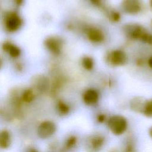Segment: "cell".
Wrapping results in <instances>:
<instances>
[{
	"label": "cell",
	"instance_id": "obj_23",
	"mask_svg": "<svg viewBox=\"0 0 152 152\" xmlns=\"http://www.w3.org/2000/svg\"><path fill=\"white\" fill-rule=\"evenodd\" d=\"M148 65L150 66V68L152 69V56H150L148 59Z\"/></svg>",
	"mask_w": 152,
	"mask_h": 152
},
{
	"label": "cell",
	"instance_id": "obj_4",
	"mask_svg": "<svg viewBox=\"0 0 152 152\" xmlns=\"http://www.w3.org/2000/svg\"><path fill=\"white\" fill-rule=\"evenodd\" d=\"M87 39L93 43H101L105 39L103 30L95 26H87L84 28Z\"/></svg>",
	"mask_w": 152,
	"mask_h": 152
},
{
	"label": "cell",
	"instance_id": "obj_24",
	"mask_svg": "<svg viewBox=\"0 0 152 152\" xmlns=\"http://www.w3.org/2000/svg\"><path fill=\"white\" fill-rule=\"evenodd\" d=\"M148 133H149V135L150 137H151V138L152 139V126L149 129V131H148Z\"/></svg>",
	"mask_w": 152,
	"mask_h": 152
},
{
	"label": "cell",
	"instance_id": "obj_12",
	"mask_svg": "<svg viewBox=\"0 0 152 152\" xmlns=\"http://www.w3.org/2000/svg\"><path fill=\"white\" fill-rule=\"evenodd\" d=\"M49 81L44 76L37 77L35 82V87L37 90L42 93H45L49 88Z\"/></svg>",
	"mask_w": 152,
	"mask_h": 152
},
{
	"label": "cell",
	"instance_id": "obj_26",
	"mask_svg": "<svg viewBox=\"0 0 152 152\" xmlns=\"http://www.w3.org/2000/svg\"><path fill=\"white\" fill-rule=\"evenodd\" d=\"M30 152H37V151L35 150H31Z\"/></svg>",
	"mask_w": 152,
	"mask_h": 152
},
{
	"label": "cell",
	"instance_id": "obj_22",
	"mask_svg": "<svg viewBox=\"0 0 152 152\" xmlns=\"http://www.w3.org/2000/svg\"><path fill=\"white\" fill-rule=\"evenodd\" d=\"M106 120V116L103 113H100L97 116V121L99 123H103Z\"/></svg>",
	"mask_w": 152,
	"mask_h": 152
},
{
	"label": "cell",
	"instance_id": "obj_14",
	"mask_svg": "<svg viewBox=\"0 0 152 152\" xmlns=\"http://www.w3.org/2000/svg\"><path fill=\"white\" fill-rule=\"evenodd\" d=\"M56 108L58 112L62 116L66 115L69 113L70 111L69 106L62 100H59L57 103Z\"/></svg>",
	"mask_w": 152,
	"mask_h": 152
},
{
	"label": "cell",
	"instance_id": "obj_9",
	"mask_svg": "<svg viewBox=\"0 0 152 152\" xmlns=\"http://www.w3.org/2000/svg\"><path fill=\"white\" fill-rule=\"evenodd\" d=\"M21 24L20 18L15 14H11L6 19L5 25L7 29L10 31L17 30Z\"/></svg>",
	"mask_w": 152,
	"mask_h": 152
},
{
	"label": "cell",
	"instance_id": "obj_27",
	"mask_svg": "<svg viewBox=\"0 0 152 152\" xmlns=\"http://www.w3.org/2000/svg\"><path fill=\"white\" fill-rule=\"evenodd\" d=\"M151 26H152V20H151Z\"/></svg>",
	"mask_w": 152,
	"mask_h": 152
},
{
	"label": "cell",
	"instance_id": "obj_21",
	"mask_svg": "<svg viewBox=\"0 0 152 152\" xmlns=\"http://www.w3.org/2000/svg\"><path fill=\"white\" fill-rule=\"evenodd\" d=\"M90 3L98 8H102L103 7V0H89Z\"/></svg>",
	"mask_w": 152,
	"mask_h": 152
},
{
	"label": "cell",
	"instance_id": "obj_17",
	"mask_svg": "<svg viewBox=\"0 0 152 152\" xmlns=\"http://www.w3.org/2000/svg\"><path fill=\"white\" fill-rule=\"evenodd\" d=\"M141 112L145 116L152 118V99L145 102Z\"/></svg>",
	"mask_w": 152,
	"mask_h": 152
},
{
	"label": "cell",
	"instance_id": "obj_10",
	"mask_svg": "<svg viewBox=\"0 0 152 152\" xmlns=\"http://www.w3.org/2000/svg\"><path fill=\"white\" fill-rule=\"evenodd\" d=\"M104 137L100 134H94L88 140L89 147L93 151H98L104 144Z\"/></svg>",
	"mask_w": 152,
	"mask_h": 152
},
{
	"label": "cell",
	"instance_id": "obj_28",
	"mask_svg": "<svg viewBox=\"0 0 152 152\" xmlns=\"http://www.w3.org/2000/svg\"><path fill=\"white\" fill-rule=\"evenodd\" d=\"M1 60H0V66H1Z\"/></svg>",
	"mask_w": 152,
	"mask_h": 152
},
{
	"label": "cell",
	"instance_id": "obj_15",
	"mask_svg": "<svg viewBox=\"0 0 152 152\" xmlns=\"http://www.w3.org/2000/svg\"><path fill=\"white\" fill-rule=\"evenodd\" d=\"M4 49L7 51L9 54L13 56L16 57L20 55V49L16 46L10 43H6L4 45Z\"/></svg>",
	"mask_w": 152,
	"mask_h": 152
},
{
	"label": "cell",
	"instance_id": "obj_6",
	"mask_svg": "<svg viewBox=\"0 0 152 152\" xmlns=\"http://www.w3.org/2000/svg\"><path fill=\"white\" fill-rule=\"evenodd\" d=\"M123 11L131 15H135L141 12L142 8L141 0H123L121 3Z\"/></svg>",
	"mask_w": 152,
	"mask_h": 152
},
{
	"label": "cell",
	"instance_id": "obj_3",
	"mask_svg": "<svg viewBox=\"0 0 152 152\" xmlns=\"http://www.w3.org/2000/svg\"><path fill=\"white\" fill-rule=\"evenodd\" d=\"M106 63L112 66L125 65L128 61L126 53L122 50L115 49L108 52L105 56Z\"/></svg>",
	"mask_w": 152,
	"mask_h": 152
},
{
	"label": "cell",
	"instance_id": "obj_19",
	"mask_svg": "<svg viewBox=\"0 0 152 152\" xmlns=\"http://www.w3.org/2000/svg\"><path fill=\"white\" fill-rule=\"evenodd\" d=\"M77 142V138L74 135H71L65 141V150H69L73 148Z\"/></svg>",
	"mask_w": 152,
	"mask_h": 152
},
{
	"label": "cell",
	"instance_id": "obj_20",
	"mask_svg": "<svg viewBox=\"0 0 152 152\" xmlns=\"http://www.w3.org/2000/svg\"><path fill=\"white\" fill-rule=\"evenodd\" d=\"M34 97V95L33 91L28 89L25 90L23 92L21 96V99L23 100V102L29 103L33 100Z\"/></svg>",
	"mask_w": 152,
	"mask_h": 152
},
{
	"label": "cell",
	"instance_id": "obj_7",
	"mask_svg": "<svg viewBox=\"0 0 152 152\" xmlns=\"http://www.w3.org/2000/svg\"><path fill=\"white\" fill-rule=\"evenodd\" d=\"M47 49L54 55H59L62 51L64 42L58 36H52L47 39L45 42Z\"/></svg>",
	"mask_w": 152,
	"mask_h": 152
},
{
	"label": "cell",
	"instance_id": "obj_18",
	"mask_svg": "<svg viewBox=\"0 0 152 152\" xmlns=\"http://www.w3.org/2000/svg\"><path fill=\"white\" fill-rule=\"evenodd\" d=\"M107 17L109 21L112 23H117L121 19V14L119 12L115 10H112L108 11Z\"/></svg>",
	"mask_w": 152,
	"mask_h": 152
},
{
	"label": "cell",
	"instance_id": "obj_25",
	"mask_svg": "<svg viewBox=\"0 0 152 152\" xmlns=\"http://www.w3.org/2000/svg\"><path fill=\"white\" fill-rule=\"evenodd\" d=\"M149 4H150V7H151V8H152V0H150V1H149Z\"/></svg>",
	"mask_w": 152,
	"mask_h": 152
},
{
	"label": "cell",
	"instance_id": "obj_2",
	"mask_svg": "<svg viewBox=\"0 0 152 152\" xmlns=\"http://www.w3.org/2000/svg\"><path fill=\"white\" fill-rule=\"evenodd\" d=\"M107 126L110 132L115 135L124 134L128 126V122L125 117L119 115L112 116L107 121Z\"/></svg>",
	"mask_w": 152,
	"mask_h": 152
},
{
	"label": "cell",
	"instance_id": "obj_1",
	"mask_svg": "<svg viewBox=\"0 0 152 152\" xmlns=\"http://www.w3.org/2000/svg\"><path fill=\"white\" fill-rule=\"evenodd\" d=\"M123 32L129 39L140 40L142 42L152 45V34L145 27L137 23H128L124 26Z\"/></svg>",
	"mask_w": 152,
	"mask_h": 152
},
{
	"label": "cell",
	"instance_id": "obj_11",
	"mask_svg": "<svg viewBox=\"0 0 152 152\" xmlns=\"http://www.w3.org/2000/svg\"><path fill=\"white\" fill-rule=\"evenodd\" d=\"M11 135L7 129L0 131V148L3 149L8 148L11 144Z\"/></svg>",
	"mask_w": 152,
	"mask_h": 152
},
{
	"label": "cell",
	"instance_id": "obj_13",
	"mask_svg": "<svg viewBox=\"0 0 152 152\" xmlns=\"http://www.w3.org/2000/svg\"><path fill=\"white\" fill-rule=\"evenodd\" d=\"M81 64L84 69L87 71H91L93 69L94 62L93 59L90 56H84L82 58Z\"/></svg>",
	"mask_w": 152,
	"mask_h": 152
},
{
	"label": "cell",
	"instance_id": "obj_16",
	"mask_svg": "<svg viewBox=\"0 0 152 152\" xmlns=\"http://www.w3.org/2000/svg\"><path fill=\"white\" fill-rule=\"evenodd\" d=\"M145 101H142L141 98L136 97L132 100L131 102V106L132 109L136 111L142 112L144 103Z\"/></svg>",
	"mask_w": 152,
	"mask_h": 152
},
{
	"label": "cell",
	"instance_id": "obj_8",
	"mask_svg": "<svg viewBox=\"0 0 152 152\" xmlns=\"http://www.w3.org/2000/svg\"><path fill=\"white\" fill-rule=\"evenodd\" d=\"M83 102L88 106H93L97 104L99 100V93L93 88L86 90L82 96Z\"/></svg>",
	"mask_w": 152,
	"mask_h": 152
},
{
	"label": "cell",
	"instance_id": "obj_5",
	"mask_svg": "<svg viewBox=\"0 0 152 152\" xmlns=\"http://www.w3.org/2000/svg\"><path fill=\"white\" fill-rule=\"evenodd\" d=\"M56 131L55 124L50 121L42 122L37 128V135L42 139H46L52 136Z\"/></svg>",
	"mask_w": 152,
	"mask_h": 152
}]
</instances>
